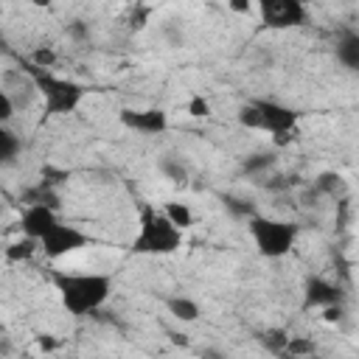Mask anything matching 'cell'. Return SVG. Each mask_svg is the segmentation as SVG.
<instances>
[{
	"label": "cell",
	"instance_id": "obj_1",
	"mask_svg": "<svg viewBox=\"0 0 359 359\" xmlns=\"http://www.w3.org/2000/svg\"><path fill=\"white\" fill-rule=\"evenodd\" d=\"M53 286L62 297V306L73 317H84L90 311H98L109 292H112V278L101 272H56Z\"/></svg>",
	"mask_w": 359,
	"mask_h": 359
},
{
	"label": "cell",
	"instance_id": "obj_2",
	"mask_svg": "<svg viewBox=\"0 0 359 359\" xmlns=\"http://www.w3.org/2000/svg\"><path fill=\"white\" fill-rule=\"evenodd\" d=\"M182 244V230L151 205H143L137 236L132 238V252L137 255H171Z\"/></svg>",
	"mask_w": 359,
	"mask_h": 359
},
{
	"label": "cell",
	"instance_id": "obj_3",
	"mask_svg": "<svg viewBox=\"0 0 359 359\" xmlns=\"http://www.w3.org/2000/svg\"><path fill=\"white\" fill-rule=\"evenodd\" d=\"M22 70L31 76L34 87L39 90L42 101H45V115H67L73 112L81 98H84V87L79 81H70V79H59L53 76L48 67H36L31 62L22 65Z\"/></svg>",
	"mask_w": 359,
	"mask_h": 359
},
{
	"label": "cell",
	"instance_id": "obj_4",
	"mask_svg": "<svg viewBox=\"0 0 359 359\" xmlns=\"http://www.w3.org/2000/svg\"><path fill=\"white\" fill-rule=\"evenodd\" d=\"M247 230L252 236V244L258 250V255L264 258H283L292 252L294 238H297V227L292 222L283 219H269V216H252L247 219Z\"/></svg>",
	"mask_w": 359,
	"mask_h": 359
},
{
	"label": "cell",
	"instance_id": "obj_5",
	"mask_svg": "<svg viewBox=\"0 0 359 359\" xmlns=\"http://www.w3.org/2000/svg\"><path fill=\"white\" fill-rule=\"evenodd\" d=\"M252 104L261 112V132H269L275 137V143H289L297 132V121L300 112L280 104V101H269V98H252Z\"/></svg>",
	"mask_w": 359,
	"mask_h": 359
},
{
	"label": "cell",
	"instance_id": "obj_6",
	"mask_svg": "<svg viewBox=\"0 0 359 359\" xmlns=\"http://www.w3.org/2000/svg\"><path fill=\"white\" fill-rule=\"evenodd\" d=\"M261 22L272 31H283V28H300L306 25V6L300 0H255Z\"/></svg>",
	"mask_w": 359,
	"mask_h": 359
},
{
	"label": "cell",
	"instance_id": "obj_7",
	"mask_svg": "<svg viewBox=\"0 0 359 359\" xmlns=\"http://www.w3.org/2000/svg\"><path fill=\"white\" fill-rule=\"evenodd\" d=\"M87 233H81L79 227H73V224H65V222H56L42 238H39V247H42V252L48 255V258H65V255H70V252H76V250H81V247H87Z\"/></svg>",
	"mask_w": 359,
	"mask_h": 359
},
{
	"label": "cell",
	"instance_id": "obj_8",
	"mask_svg": "<svg viewBox=\"0 0 359 359\" xmlns=\"http://www.w3.org/2000/svg\"><path fill=\"white\" fill-rule=\"evenodd\" d=\"M121 123L132 132H140V135H160L165 132L168 126V115L157 107H149V109H121Z\"/></svg>",
	"mask_w": 359,
	"mask_h": 359
},
{
	"label": "cell",
	"instance_id": "obj_9",
	"mask_svg": "<svg viewBox=\"0 0 359 359\" xmlns=\"http://www.w3.org/2000/svg\"><path fill=\"white\" fill-rule=\"evenodd\" d=\"M56 222H59V219H56V213H53V205H48V202H31V205L25 208L22 219H20V230H22V236H31V238L39 241Z\"/></svg>",
	"mask_w": 359,
	"mask_h": 359
},
{
	"label": "cell",
	"instance_id": "obj_10",
	"mask_svg": "<svg viewBox=\"0 0 359 359\" xmlns=\"http://www.w3.org/2000/svg\"><path fill=\"white\" fill-rule=\"evenodd\" d=\"M303 303L306 309H325L334 303H342V289L325 278H309L303 286Z\"/></svg>",
	"mask_w": 359,
	"mask_h": 359
},
{
	"label": "cell",
	"instance_id": "obj_11",
	"mask_svg": "<svg viewBox=\"0 0 359 359\" xmlns=\"http://www.w3.org/2000/svg\"><path fill=\"white\" fill-rule=\"evenodd\" d=\"M334 59L348 70H359V34L356 31L339 34V39L334 45Z\"/></svg>",
	"mask_w": 359,
	"mask_h": 359
},
{
	"label": "cell",
	"instance_id": "obj_12",
	"mask_svg": "<svg viewBox=\"0 0 359 359\" xmlns=\"http://www.w3.org/2000/svg\"><path fill=\"white\" fill-rule=\"evenodd\" d=\"M165 309H168V314L177 317L180 323H194V320L199 317V306H196V300H191V297H185V294H174V297H168V300H165Z\"/></svg>",
	"mask_w": 359,
	"mask_h": 359
},
{
	"label": "cell",
	"instance_id": "obj_13",
	"mask_svg": "<svg viewBox=\"0 0 359 359\" xmlns=\"http://www.w3.org/2000/svg\"><path fill=\"white\" fill-rule=\"evenodd\" d=\"M272 165H275V154H272V151H255V154H247V157L241 160V171L250 174V177L266 174Z\"/></svg>",
	"mask_w": 359,
	"mask_h": 359
},
{
	"label": "cell",
	"instance_id": "obj_14",
	"mask_svg": "<svg viewBox=\"0 0 359 359\" xmlns=\"http://www.w3.org/2000/svg\"><path fill=\"white\" fill-rule=\"evenodd\" d=\"M222 205H224V210H227L233 219H252V216H255V205H252V199L224 194V196H222Z\"/></svg>",
	"mask_w": 359,
	"mask_h": 359
},
{
	"label": "cell",
	"instance_id": "obj_15",
	"mask_svg": "<svg viewBox=\"0 0 359 359\" xmlns=\"http://www.w3.org/2000/svg\"><path fill=\"white\" fill-rule=\"evenodd\" d=\"M36 238H31V236H25V238H20V241H14V244H8L6 247V261H11V264H20V261H25V258H31L34 255V250H36Z\"/></svg>",
	"mask_w": 359,
	"mask_h": 359
},
{
	"label": "cell",
	"instance_id": "obj_16",
	"mask_svg": "<svg viewBox=\"0 0 359 359\" xmlns=\"http://www.w3.org/2000/svg\"><path fill=\"white\" fill-rule=\"evenodd\" d=\"M20 149H22V143H20V137L11 132V129H0V160L3 163H14V157L20 154Z\"/></svg>",
	"mask_w": 359,
	"mask_h": 359
},
{
	"label": "cell",
	"instance_id": "obj_17",
	"mask_svg": "<svg viewBox=\"0 0 359 359\" xmlns=\"http://www.w3.org/2000/svg\"><path fill=\"white\" fill-rule=\"evenodd\" d=\"M342 191V177L337 171H323L317 180H314V194H323V196H337Z\"/></svg>",
	"mask_w": 359,
	"mask_h": 359
},
{
	"label": "cell",
	"instance_id": "obj_18",
	"mask_svg": "<svg viewBox=\"0 0 359 359\" xmlns=\"http://www.w3.org/2000/svg\"><path fill=\"white\" fill-rule=\"evenodd\" d=\"M163 213H165L180 230H188V227L194 224V213H191V208H188L185 202H168Z\"/></svg>",
	"mask_w": 359,
	"mask_h": 359
},
{
	"label": "cell",
	"instance_id": "obj_19",
	"mask_svg": "<svg viewBox=\"0 0 359 359\" xmlns=\"http://www.w3.org/2000/svg\"><path fill=\"white\" fill-rule=\"evenodd\" d=\"M157 168H160L171 182H177V185H182V182L188 180V168H185L177 157H171V154H165V157L157 163Z\"/></svg>",
	"mask_w": 359,
	"mask_h": 359
},
{
	"label": "cell",
	"instance_id": "obj_20",
	"mask_svg": "<svg viewBox=\"0 0 359 359\" xmlns=\"http://www.w3.org/2000/svg\"><path fill=\"white\" fill-rule=\"evenodd\" d=\"M236 118H238V123H241L244 129H261V112H258V107H255L252 101L241 104Z\"/></svg>",
	"mask_w": 359,
	"mask_h": 359
},
{
	"label": "cell",
	"instance_id": "obj_21",
	"mask_svg": "<svg viewBox=\"0 0 359 359\" xmlns=\"http://www.w3.org/2000/svg\"><path fill=\"white\" fill-rule=\"evenodd\" d=\"M264 348H269L272 353H286V345H289V337L280 331V328H269L264 337H261Z\"/></svg>",
	"mask_w": 359,
	"mask_h": 359
},
{
	"label": "cell",
	"instance_id": "obj_22",
	"mask_svg": "<svg viewBox=\"0 0 359 359\" xmlns=\"http://www.w3.org/2000/svg\"><path fill=\"white\" fill-rule=\"evenodd\" d=\"M185 109H188L191 118H208V115H210V104H208V98H202V95H194Z\"/></svg>",
	"mask_w": 359,
	"mask_h": 359
},
{
	"label": "cell",
	"instance_id": "obj_23",
	"mask_svg": "<svg viewBox=\"0 0 359 359\" xmlns=\"http://www.w3.org/2000/svg\"><path fill=\"white\" fill-rule=\"evenodd\" d=\"M31 65H36V67H50L53 62H56V53L50 50V48H39V50H34L31 53V59H28Z\"/></svg>",
	"mask_w": 359,
	"mask_h": 359
},
{
	"label": "cell",
	"instance_id": "obj_24",
	"mask_svg": "<svg viewBox=\"0 0 359 359\" xmlns=\"http://www.w3.org/2000/svg\"><path fill=\"white\" fill-rule=\"evenodd\" d=\"M311 351H314V342H309V339H300V337H289L286 353H311Z\"/></svg>",
	"mask_w": 359,
	"mask_h": 359
},
{
	"label": "cell",
	"instance_id": "obj_25",
	"mask_svg": "<svg viewBox=\"0 0 359 359\" xmlns=\"http://www.w3.org/2000/svg\"><path fill=\"white\" fill-rule=\"evenodd\" d=\"M11 115H14V101H11V95L3 90V93H0V121L8 123Z\"/></svg>",
	"mask_w": 359,
	"mask_h": 359
},
{
	"label": "cell",
	"instance_id": "obj_26",
	"mask_svg": "<svg viewBox=\"0 0 359 359\" xmlns=\"http://www.w3.org/2000/svg\"><path fill=\"white\" fill-rule=\"evenodd\" d=\"M323 320H325V323H339V320H342V306H339V303L325 306V309H323Z\"/></svg>",
	"mask_w": 359,
	"mask_h": 359
},
{
	"label": "cell",
	"instance_id": "obj_27",
	"mask_svg": "<svg viewBox=\"0 0 359 359\" xmlns=\"http://www.w3.org/2000/svg\"><path fill=\"white\" fill-rule=\"evenodd\" d=\"M227 6H230V11H236V14H250L252 0H227Z\"/></svg>",
	"mask_w": 359,
	"mask_h": 359
},
{
	"label": "cell",
	"instance_id": "obj_28",
	"mask_svg": "<svg viewBox=\"0 0 359 359\" xmlns=\"http://www.w3.org/2000/svg\"><path fill=\"white\" fill-rule=\"evenodd\" d=\"M70 34H73V36H84V25H81V22H73V25H70Z\"/></svg>",
	"mask_w": 359,
	"mask_h": 359
},
{
	"label": "cell",
	"instance_id": "obj_29",
	"mask_svg": "<svg viewBox=\"0 0 359 359\" xmlns=\"http://www.w3.org/2000/svg\"><path fill=\"white\" fill-rule=\"evenodd\" d=\"M39 345H42V348H45V351H50V348H53V345H56V342H53V339H50V337H48V334H45V337H39Z\"/></svg>",
	"mask_w": 359,
	"mask_h": 359
},
{
	"label": "cell",
	"instance_id": "obj_30",
	"mask_svg": "<svg viewBox=\"0 0 359 359\" xmlns=\"http://www.w3.org/2000/svg\"><path fill=\"white\" fill-rule=\"evenodd\" d=\"M31 3L39 6V8H48V6H50V0H31Z\"/></svg>",
	"mask_w": 359,
	"mask_h": 359
},
{
	"label": "cell",
	"instance_id": "obj_31",
	"mask_svg": "<svg viewBox=\"0 0 359 359\" xmlns=\"http://www.w3.org/2000/svg\"><path fill=\"white\" fill-rule=\"evenodd\" d=\"M174 342H180V345H185L188 339H185V334H174Z\"/></svg>",
	"mask_w": 359,
	"mask_h": 359
}]
</instances>
